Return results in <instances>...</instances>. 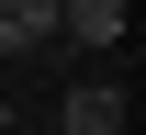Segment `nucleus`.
<instances>
[{
  "mask_svg": "<svg viewBox=\"0 0 146 135\" xmlns=\"http://www.w3.org/2000/svg\"><path fill=\"white\" fill-rule=\"evenodd\" d=\"M56 135H124V90H112V79H79L68 113H56Z\"/></svg>",
  "mask_w": 146,
  "mask_h": 135,
  "instance_id": "1",
  "label": "nucleus"
},
{
  "mask_svg": "<svg viewBox=\"0 0 146 135\" xmlns=\"http://www.w3.org/2000/svg\"><path fill=\"white\" fill-rule=\"evenodd\" d=\"M124 11L135 0H56V34L68 45H124Z\"/></svg>",
  "mask_w": 146,
  "mask_h": 135,
  "instance_id": "2",
  "label": "nucleus"
},
{
  "mask_svg": "<svg viewBox=\"0 0 146 135\" xmlns=\"http://www.w3.org/2000/svg\"><path fill=\"white\" fill-rule=\"evenodd\" d=\"M0 135H11V101H0Z\"/></svg>",
  "mask_w": 146,
  "mask_h": 135,
  "instance_id": "3",
  "label": "nucleus"
}]
</instances>
